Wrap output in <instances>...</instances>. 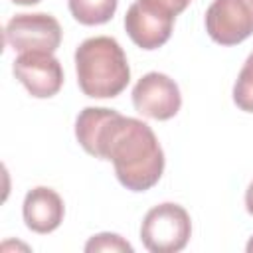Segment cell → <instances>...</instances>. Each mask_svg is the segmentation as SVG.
Wrapping results in <instances>:
<instances>
[{
	"mask_svg": "<svg viewBox=\"0 0 253 253\" xmlns=\"http://www.w3.org/2000/svg\"><path fill=\"white\" fill-rule=\"evenodd\" d=\"M245 208L253 215V182L247 186V192H245Z\"/></svg>",
	"mask_w": 253,
	"mask_h": 253,
	"instance_id": "obj_14",
	"label": "cell"
},
{
	"mask_svg": "<svg viewBox=\"0 0 253 253\" xmlns=\"http://www.w3.org/2000/svg\"><path fill=\"white\" fill-rule=\"evenodd\" d=\"M233 103L241 111L253 113V51L245 59V63L233 83Z\"/></svg>",
	"mask_w": 253,
	"mask_h": 253,
	"instance_id": "obj_11",
	"label": "cell"
},
{
	"mask_svg": "<svg viewBox=\"0 0 253 253\" xmlns=\"http://www.w3.org/2000/svg\"><path fill=\"white\" fill-rule=\"evenodd\" d=\"M12 71L16 79L36 99H49L59 93L63 85V67L53 53L24 51L14 59Z\"/></svg>",
	"mask_w": 253,
	"mask_h": 253,
	"instance_id": "obj_8",
	"label": "cell"
},
{
	"mask_svg": "<svg viewBox=\"0 0 253 253\" xmlns=\"http://www.w3.org/2000/svg\"><path fill=\"white\" fill-rule=\"evenodd\" d=\"M174 20L176 16L166 8L150 0H136L125 14V30L140 49L150 51L162 47L170 40Z\"/></svg>",
	"mask_w": 253,
	"mask_h": 253,
	"instance_id": "obj_5",
	"label": "cell"
},
{
	"mask_svg": "<svg viewBox=\"0 0 253 253\" xmlns=\"http://www.w3.org/2000/svg\"><path fill=\"white\" fill-rule=\"evenodd\" d=\"M87 253H99V251H111V253H132V245L121 237L119 233H97L85 243Z\"/></svg>",
	"mask_w": 253,
	"mask_h": 253,
	"instance_id": "obj_12",
	"label": "cell"
},
{
	"mask_svg": "<svg viewBox=\"0 0 253 253\" xmlns=\"http://www.w3.org/2000/svg\"><path fill=\"white\" fill-rule=\"evenodd\" d=\"M192 235L190 213L174 202L150 208L140 223V241L152 253L182 251Z\"/></svg>",
	"mask_w": 253,
	"mask_h": 253,
	"instance_id": "obj_3",
	"label": "cell"
},
{
	"mask_svg": "<svg viewBox=\"0 0 253 253\" xmlns=\"http://www.w3.org/2000/svg\"><path fill=\"white\" fill-rule=\"evenodd\" d=\"M14 4H20V6H32V4H38L42 0H12Z\"/></svg>",
	"mask_w": 253,
	"mask_h": 253,
	"instance_id": "obj_15",
	"label": "cell"
},
{
	"mask_svg": "<svg viewBox=\"0 0 253 253\" xmlns=\"http://www.w3.org/2000/svg\"><path fill=\"white\" fill-rule=\"evenodd\" d=\"M245 249H247V253H253V235H251V239L247 241V247H245Z\"/></svg>",
	"mask_w": 253,
	"mask_h": 253,
	"instance_id": "obj_16",
	"label": "cell"
},
{
	"mask_svg": "<svg viewBox=\"0 0 253 253\" xmlns=\"http://www.w3.org/2000/svg\"><path fill=\"white\" fill-rule=\"evenodd\" d=\"M75 136L87 154L113 162L117 180L130 192H146L162 178L164 150L144 121L85 107L75 119Z\"/></svg>",
	"mask_w": 253,
	"mask_h": 253,
	"instance_id": "obj_1",
	"label": "cell"
},
{
	"mask_svg": "<svg viewBox=\"0 0 253 253\" xmlns=\"http://www.w3.org/2000/svg\"><path fill=\"white\" fill-rule=\"evenodd\" d=\"M206 32L219 45H237L253 34V0H213L206 10Z\"/></svg>",
	"mask_w": 253,
	"mask_h": 253,
	"instance_id": "obj_6",
	"label": "cell"
},
{
	"mask_svg": "<svg viewBox=\"0 0 253 253\" xmlns=\"http://www.w3.org/2000/svg\"><path fill=\"white\" fill-rule=\"evenodd\" d=\"M79 89L93 99L121 95L130 81V67L121 43L109 36L87 38L75 49Z\"/></svg>",
	"mask_w": 253,
	"mask_h": 253,
	"instance_id": "obj_2",
	"label": "cell"
},
{
	"mask_svg": "<svg viewBox=\"0 0 253 253\" xmlns=\"http://www.w3.org/2000/svg\"><path fill=\"white\" fill-rule=\"evenodd\" d=\"M22 215L28 229L36 233H51L61 225L65 206L55 190L47 186H38L26 194L22 204Z\"/></svg>",
	"mask_w": 253,
	"mask_h": 253,
	"instance_id": "obj_9",
	"label": "cell"
},
{
	"mask_svg": "<svg viewBox=\"0 0 253 253\" xmlns=\"http://www.w3.org/2000/svg\"><path fill=\"white\" fill-rule=\"evenodd\" d=\"M150 2H154V4H158V6H162V8H166V10L172 12L174 16H178V14H182V12L190 6L192 0H150Z\"/></svg>",
	"mask_w": 253,
	"mask_h": 253,
	"instance_id": "obj_13",
	"label": "cell"
},
{
	"mask_svg": "<svg viewBox=\"0 0 253 253\" xmlns=\"http://www.w3.org/2000/svg\"><path fill=\"white\" fill-rule=\"evenodd\" d=\"M71 16L83 26L107 24L115 12L119 0H67Z\"/></svg>",
	"mask_w": 253,
	"mask_h": 253,
	"instance_id": "obj_10",
	"label": "cell"
},
{
	"mask_svg": "<svg viewBox=\"0 0 253 253\" xmlns=\"http://www.w3.org/2000/svg\"><path fill=\"white\" fill-rule=\"evenodd\" d=\"M4 42L14 51L53 53L61 43V26L51 14H16L4 28Z\"/></svg>",
	"mask_w": 253,
	"mask_h": 253,
	"instance_id": "obj_4",
	"label": "cell"
},
{
	"mask_svg": "<svg viewBox=\"0 0 253 253\" xmlns=\"http://www.w3.org/2000/svg\"><path fill=\"white\" fill-rule=\"evenodd\" d=\"M132 107L136 113L148 119L168 121L176 117L182 107L180 87L168 75L150 71L132 87Z\"/></svg>",
	"mask_w": 253,
	"mask_h": 253,
	"instance_id": "obj_7",
	"label": "cell"
}]
</instances>
